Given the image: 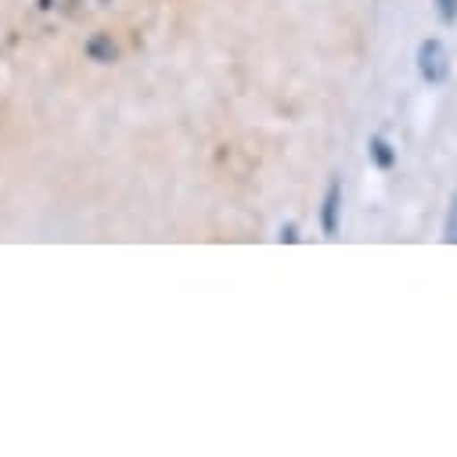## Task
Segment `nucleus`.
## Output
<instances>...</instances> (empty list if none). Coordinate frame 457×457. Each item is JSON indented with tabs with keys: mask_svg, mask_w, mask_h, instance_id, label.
I'll use <instances>...</instances> for the list:
<instances>
[{
	"mask_svg": "<svg viewBox=\"0 0 457 457\" xmlns=\"http://www.w3.org/2000/svg\"><path fill=\"white\" fill-rule=\"evenodd\" d=\"M436 8L443 22H457V0H436Z\"/></svg>",
	"mask_w": 457,
	"mask_h": 457,
	"instance_id": "5",
	"label": "nucleus"
},
{
	"mask_svg": "<svg viewBox=\"0 0 457 457\" xmlns=\"http://www.w3.org/2000/svg\"><path fill=\"white\" fill-rule=\"evenodd\" d=\"M87 54L94 58V62H116V44H112V37H104V33H97V37H90L87 40Z\"/></svg>",
	"mask_w": 457,
	"mask_h": 457,
	"instance_id": "3",
	"label": "nucleus"
},
{
	"mask_svg": "<svg viewBox=\"0 0 457 457\" xmlns=\"http://www.w3.org/2000/svg\"><path fill=\"white\" fill-rule=\"evenodd\" d=\"M281 242H295V227H292V223L281 227Z\"/></svg>",
	"mask_w": 457,
	"mask_h": 457,
	"instance_id": "7",
	"label": "nucleus"
},
{
	"mask_svg": "<svg viewBox=\"0 0 457 457\" xmlns=\"http://www.w3.org/2000/svg\"><path fill=\"white\" fill-rule=\"evenodd\" d=\"M368 155H371V159H375V166H382V170H389V166L396 162V155H393V148H389V141H386V137H371Z\"/></svg>",
	"mask_w": 457,
	"mask_h": 457,
	"instance_id": "4",
	"label": "nucleus"
},
{
	"mask_svg": "<svg viewBox=\"0 0 457 457\" xmlns=\"http://www.w3.org/2000/svg\"><path fill=\"white\" fill-rule=\"evenodd\" d=\"M446 242H457V198H453V209H450V220H446Z\"/></svg>",
	"mask_w": 457,
	"mask_h": 457,
	"instance_id": "6",
	"label": "nucleus"
},
{
	"mask_svg": "<svg viewBox=\"0 0 457 457\" xmlns=\"http://www.w3.org/2000/svg\"><path fill=\"white\" fill-rule=\"evenodd\" d=\"M418 72L425 83H443L450 76V54L443 40H421L418 44Z\"/></svg>",
	"mask_w": 457,
	"mask_h": 457,
	"instance_id": "1",
	"label": "nucleus"
},
{
	"mask_svg": "<svg viewBox=\"0 0 457 457\" xmlns=\"http://www.w3.org/2000/svg\"><path fill=\"white\" fill-rule=\"evenodd\" d=\"M338 209H342V184L331 180L328 184V195H324V209H320V227H324L328 238L338 231Z\"/></svg>",
	"mask_w": 457,
	"mask_h": 457,
	"instance_id": "2",
	"label": "nucleus"
}]
</instances>
